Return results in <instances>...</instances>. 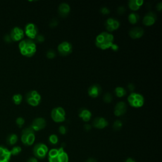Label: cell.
Here are the masks:
<instances>
[{
  "mask_svg": "<svg viewBox=\"0 0 162 162\" xmlns=\"http://www.w3.org/2000/svg\"><path fill=\"white\" fill-rule=\"evenodd\" d=\"M19 48L22 55L28 58L33 57L37 51L36 42L30 39H23L20 41Z\"/></svg>",
  "mask_w": 162,
  "mask_h": 162,
  "instance_id": "6da1fadb",
  "label": "cell"
},
{
  "mask_svg": "<svg viewBox=\"0 0 162 162\" xmlns=\"http://www.w3.org/2000/svg\"><path fill=\"white\" fill-rule=\"evenodd\" d=\"M114 41V37L113 34L109 32H102L99 34L96 37V46L103 50L109 49L111 48Z\"/></svg>",
  "mask_w": 162,
  "mask_h": 162,
  "instance_id": "7a4b0ae2",
  "label": "cell"
},
{
  "mask_svg": "<svg viewBox=\"0 0 162 162\" xmlns=\"http://www.w3.org/2000/svg\"><path fill=\"white\" fill-rule=\"evenodd\" d=\"M35 132L31 127H27L22 132L21 141L25 146H31L35 141Z\"/></svg>",
  "mask_w": 162,
  "mask_h": 162,
  "instance_id": "3957f363",
  "label": "cell"
},
{
  "mask_svg": "<svg viewBox=\"0 0 162 162\" xmlns=\"http://www.w3.org/2000/svg\"><path fill=\"white\" fill-rule=\"evenodd\" d=\"M127 101L129 104L134 107L138 109L144 105V98L142 94L138 92H131L127 98Z\"/></svg>",
  "mask_w": 162,
  "mask_h": 162,
  "instance_id": "277c9868",
  "label": "cell"
},
{
  "mask_svg": "<svg viewBox=\"0 0 162 162\" xmlns=\"http://www.w3.org/2000/svg\"><path fill=\"white\" fill-rule=\"evenodd\" d=\"M25 100L27 103L32 106H38L41 101V96L36 90L29 91L25 95Z\"/></svg>",
  "mask_w": 162,
  "mask_h": 162,
  "instance_id": "5b68a950",
  "label": "cell"
},
{
  "mask_svg": "<svg viewBox=\"0 0 162 162\" xmlns=\"http://www.w3.org/2000/svg\"><path fill=\"white\" fill-rule=\"evenodd\" d=\"M51 118L57 123L63 122L65 120L66 113L62 107L58 106L53 109L51 112Z\"/></svg>",
  "mask_w": 162,
  "mask_h": 162,
  "instance_id": "8992f818",
  "label": "cell"
},
{
  "mask_svg": "<svg viewBox=\"0 0 162 162\" xmlns=\"http://www.w3.org/2000/svg\"><path fill=\"white\" fill-rule=\"evenodd\" d=\"M48 151L47 146L43 143H38L36 144L33 149V153L36 158L43 159Z\"/></svg>",
  "mask_w": 162,
  "mask_h": 162,
  "instance_id": "52a82bcc",
  "label": "cell"
},
{
  "mask_svg": "<svg viewBox=\"0 0 162 162\" xmlns=\"http://www.w3.org/2000/svg\"><path fill=\"white\" fill-rule=\"evenodd\" d=\"M24 33L29 37V39L34 40L38 35V28L33 23H29L25 27Z\"/></svg>",
  "mask_w": 162,
  "mask_h": 162,
  "instance_id": "ba28073f",
  "label": "cell"
},
{
  "mask_svg": "<svg viewBox=\"0 0 162 162\" xmlns=\"http://www.w3.org/2000/svg\"><path fill=\"white\" fill-rule=\"evenodd\" d=\"M24 36V31L20 28H19V27H15V28H13L11 30L10 34V36L11 39V40L15 42L21 41L22 40H23Z\"/></svg>",
  "mask_w": 162,
  "mask_h": 162,
  "instance_id": "9c48e42d",
  "label": "cell"
},
{
  "mask_svg": "<svg viewBox=\"0 0 162 162\" xmlns=\"http://www.w3.org/2000/svg\"><path fill=\"white\" fill-rule=\"evenodd\" d=\"M58 51L60 55L68 56L72 52V45L68 41H63L58 46Z\"/></svg>",
  "mask_w": 162,
  "mask_h": 162,
  "instance_id": "30bf717a",
  "label": "cell"
},
{
  "mask_svg": "<svg viewBox=\"0 0 162 162\" xmlns=\"http://www.w3.org/2000/svg\"><path fill=\"white\" fill-rule=\"evenodd\" d=\"M104 25L106 29L109 31V32H111L118 29L120 27V22L118 20L114 18H109L106 20Z\"/></svg>",
  "mask_w": 162,
  "mask_h": 162,
  "instance_id": "8fae6325",
  "label": "cell"
},
{
  "mask_svg": "<svg viewBox=\"0 0 162 162\" xmlns=\"http://www.w3.org/2000/svg\"><path fill=\"white\" fill-rule=\"evenodd\" d=\"M46 126V121L45 120V119L42 117H38L33 120L32 123L30 127L35 132L45 129Z\"/></svg>",
  "mask_w": 162,
  "mask_h": 162,
  "instance_id": "7c38bea8",
  "label": "cell"
},
{
  "mask_svg": "<svg viewBox=\"0 0 162 162\" xmlns=\"http://www.w3.org/2000/svg\"><path fill=\"white\" fill-rule=\"evenodd\" d=\"M156 15L154 12H148L144 17L143 23L146 26H151L156 22Z\"/></svg>",
  "mask_w": 162,
  "mask_h": 162,
  "instance_id": "4fadbf2b",
  "label": "cell"
},
{
  "mask_svg": "<svg viewBox=\"0 0 162 162\" xmlns=\"http://www.w3.org/2000/svg\"><path fill=\"white\" fill-rule=\"evenodd\" d=\"M127 112V104L125 102L120 101L115 105L114 109V114L117 117L124 115Z\"/></svg>",
  "mask_w": 162,
  "mask_h": 162,
  "instance_id": "5bb4252c",
  "label": "cell"
},
{
  "mask_svg": "<svg viewBox=\"0 0 162 162\" xmlns=\"http://www.w3.org/2000/svg\"><path fill=\"white\" fill-rule=\"evenodd\" d=\"M11 155L7 147L0 146V162H10Z\"/></svg>",
  "mask_w": 162,
  "mask_h": 162,
  "instance_id": "9a60e30c",
  "label": "cell"
},
{
  "mask_svg": "<svg viewBox=\"0 0 162 162\" xmlns=\"http://www.w3.org/2000/svg\"><path fill=\"white\" fill-rule=\"evenodd\" d=\"M101 87L98 84H93L88 89V94L91 98H98L101 93Z\"/></svg>",
  "mask_w": 162,
  "mask_h": 162,
  "instance_id": "2e32d148",
  "label": "cell"
},
{
  "mask_svg": "<svg viewBox=\"0 0 162 162\" xmlns=\"http://www.w3.org/2000/svg\"><path fill=\"white\" fill-rule=\"evenodd\" d=\"M92 126L96 129H103L109 126V122L103 117H96L93 120Z\"/></svg>",
  "mask_w": 162,
  "mask_h": 162,
  "instance_id": "e0dca14e",
  "label": "cell"
},
{
  "mask_svg": "<svg viewBox=\"0 0 162 162\" xmlns=\"http://www.w3.org/2000/svg\"><path fill=\"white\" fill-rule=\"evenodd\" d=\"M129 36L134 39H139L144 35V30L140 27H135L132 28L129 32Z\"/></svg>",
  "mask_w": 162,
  "mask_h": 162,
  "instance_id": "ac0fdd59",
  "label": "cell"
},
{
  "mask_svg": "<svg viewBox=\"0 0 162 162\" xmlns=\"http://www.w3.org/2000/svg\"><path fill=\"white\" fill-rule=\"evenodd\" d=\"M70 11V6L68 3H62L59 5L58 13L62 17H66L69 15Z\"/></svg>",
  "mask_w": 162,
  "mask_h": 162,
  "instance_id": "d6986e66",
  "label": "cell"
},
{
  "mask_svg": "<svg viewBox=\"0 0 162 162\" xmlns=\"http://www.w3.org/2000/svg\"><path fill=\"white\" fill-rule=\"evenodd\" d=\"M144 1L143 0H130L129 2V7L132 11H137L138 10L141 6L143 5Z\"/></svg>",
  "mask_w": 162,
  "mask_h": 162,
  "instance_id": "ffe728a7",
  "label": "cell"
},
{
  "mask_svg": "<svg viewBox=\"0 0 162 162\" xmlns=\"http://www.w3.org/2000/svg\"><path fill=\"white\" fill-rule=\"evenodd\" d=\"M79 116L84 122H87L91 120L92 113L90 110L86 109H82L79 113Z\"/></svg>",
  "mask_w": 162,
  "mask_h": 162,
  "instance_id": "44dd1931",
  "label": "cell"
},
{
  "mask_svg": "<svg viewBox=\"0 0 162 162\" xmlns=\"http://www.w3.org/2000/svg\"><path fill=\"white\" fill-rule=\"evenodd\" d=\"M58 153L60 162H69L68 155L64 151L63 147H61L59 149H58Z\"/></svg>",
  "mask_w": 162,
  "mask_h": 162,
  "instance_id": "7402d4cb",
  "label": "cell"
},
{
  "mask_svg": "<svg viewBox=\"0 0 162 162\" xmlns=\"http://www.w3.org/2000/svg\"><path fill=\"white\" fill-rule=\"evenodd\" d=\"M19 138L15 134H10L6 138V143L10 146L15 145L18 141Z\"/></svg>",
  "mask_w": 162,
  "mask_h": 162,
  "instance_id": "603a6c76",
  "label": "cell"
},
{
  "mask_svg": "<svg viewBox=\"0 0 162 162\" xmlns=\"http://www.w3.org/2000/svg\"><path fill=\"white\" fill-rule=\"evenodd\" d=\"M139 15L138 14L136 13H131L129 14V17H128V20L129 22L131 23V24H136V23H138L139 20Z\"/></svg>",
  "mask_w": 162,
  "mask_h": 162,
  "instance_id": "cb8c5ba5",
  "label": "cell"
},
{
  "mask_svg": "<svg viewBox=\"0 0 162 162\" xmlns=\"http://www.w3.org/2000/svg\"><path fill=\"white\" fill-rule=\"evenodd\" d=\"M115 92L118 98L124 97L126 95V94H127L126 90L124 87H117L115 89Z\"/></svg>",
  "mask_w": 162,
  "mask_h": 162,
  "instance_id": "d4e9b609",
  "label": "cell"
},
{
  "mask_svg": "<svg viewBox=\"0 0 162 162\" xmlns=\"http://www.w3.org/2000/svg\"><path fill=\"white\" fill-rule=\"evenodd\" d=\"M23 100V97L22 96V94H15L12 97V100L15 104L19 105L20 104Z\"/></svg>",
  "mask_w": 162,
  "mask_h": 162,
  "instance_id": "484cf974",
  "label": "cell"
},
{
  "mask_svg": "<svg viewBox=\"0 0 162 162\" xmlns=\"http://www.w3.org/2000/svg\"><path fill=\"white\" fill-rule=\"evenodd\" d=\"M10 151L11 156H17L21 153L22 148L19 146H15L11 148V150H10Z\"/></svg>",
  "mask_w": 162,
  "mask_h": 162,
  "instance_id": "4316f807",
  "label": "cell"
},
{
  "mask_svg": "<svg viewBox=\"0 0 162 162\" xmlns=\"http://www.w3.org/2000/svg\"><path fill=\"white\" fill-rule=\"evenodd\" d=\"M122 125L123 124L121 120H117L114 122L113 125V129L116 131L120 130L122 129Z\"/></svg>",
  "mask_w": 162,
  "mask_h": 162,
  "instance_id": "83f0119b",
  "label": "cell"
},
{
  "mask_svg": "<svg viewBox=\"0 0 162 162\" xmlns=\"http://www.w3.org/2000/svg\"><path fill=\"white\" fill-rule=\"evenodd\" d=\"M49 142L53 144V145H55V144H57L58 142V136H57L56 134H51L49 136Z\"/></svg>",
  "mask_w": 162,
  "mask_h": 162,
  "instance_id": "f1b7e54d",
  "label": "cell"
},
{
  "mask_svg": "<svg viewBox=\"0 0 162 162\" xmlns=\"http://www.w3.org/2000/svg\"><path fill=\"white\" fill-rule=\"evenodd\" d=\"M112 96L111 95V94L109 92L106 93L104 96H103V101L106 103H110L112 101Z\"/></svg>",
  "mask_w": 162,
  "mask_h": 162,
  "instance_id": "f546056e",
  "label": "cell"
},
{
  "mask_svg": "<svg viewBox=\"0 0 162 162\" xmlns=\"http://www.w3.org/2000/svg\"><path fill=\"white\" fill-rule=\"evenodd\" d=\"M56 57L55 51L53 49H49L46 52V57L49 59H53Z\"/></svg>",
  "mask_w": 162,
  "mask_h": 162,
  "instance_id": "4dcf8cb0",
  "label": "cell"
},
{
  "mask_svg": "<svg viewBox=\"0 0 162 162\" xmlns=\"http://www.w3.org/2000/svg\"><path fill=\"white\" fill-rule=\"evenodd\" d=\"M16 124L20 128H21L25 124L24 118L23 117H19L17 118V119H16Z\"/></svg>",
  "mask_w": 162,
  "mask_h": 162,
  "instance_id": "1f68e13d",
  "label": "cell"
},
{
  "mask_svg": "<svg viewBox=\"0 0 162 162\" xmlns=\"http://www.w3.org/2000/svg\"><path fill=\"white\" fill-rule=\"evenodd\" d=\"M45 36L42 34H38L36 37L35 38V40L36 41L37 43H43L45 41Z\"/></svg>",
  "mask_w": 162,
  "mask_h": 162,
  "instance_id": "d6a6232c",
  "label": "cell"
},
{
  "mask_svg": "<svg viewBox=\"0 0 162 162\" xmlns=\"http://www.w3.org/2000/svg\"><path fill=\"white\" fill-rule=\"evenodd\" d=\"M100 12L102 13L103 15H109L110 13V10L106 8V7H103L100 10Z\"/></svg>",
  "mask_w": 162,
  "mask_h": 162,
  "instance_id": "836d02e7",
  "label": "cell"
},
{
  "mask_svg": "<svg viewBox=\"0 0 162 162\" xmlns=\"http://www.w3.org/2000/svg\"><path fill=\"white\" fill-rule=\"evenodd\" d=\"M58 20L57 19H53L52 20H51L50 23H49V27L51 28H55V27H57L58 25Z\"/></svg>",
  "mask_w": 162,
  "mask_h": 162,
  "instance_id": "e575fe53",
  "label": "cell"
},
{
  "mask_svg": "<svg viewBox=\"0 0 162 162\" xmlns=\"http://www.w3.org/2000/svg\"><path fill=\"white\" fill-rule=\"evenodd\" d=\"M58 131H59L60 134H61L62 135H65V134H66L67 130H66V128L64 126H60V127L58 129Z\"/></svg>",
  "mask_w": 162,
  "mask_h": 162,
  "instance_id": "d590c367",
  "label": "cell"
},
{
  "mask_svg": "<svg viewBox=\"0 0 162 162\" xmlns=\"http://www.w3.org/2000/svg\"><path fill=\"white\" fill-rule=\"evenodd\" d=\"M125 11H126V8H125V7L123 6L118 7V9H117V13H118V14H120V15L124 14V13H125Z\"/></svg>",
  "mask_w": 162,
  "mask_h": 162,
  "instance_id": "8d00e7d4",
  "label": "cell"
},
{
  "mask_svg": "<svg viewBox=\"0 0 162 162\" xmlns=\"http://www.w3.org/2000/svg\"><path fill=\"white\" fill-rule=\"evenodd\" d=\"M48 159H49V162H60V160H59V157H58V154L57 156H56L55 157L48 158Z\"/></svg>",
  "mask_w": 162,
  "mask_h": 162,
  "instance_id": "74e56055",
  "label": "cell"
},
{
  "mask_svg": "<svg viewBox=\"0 0 162 162\" xmlns=\"http://www.w3.org/2000/svg\"><path fill=\"white\" fill-rule=\"evenodd\" d=\"M4 40H5V41L6 43H11L12 41L11 39V37L10 36V34L5 35V37H4Z\"/></svg>",
  "mask_w": 162,
  "mask_h": 162,
  "instance_id": "f35d334b",
  "label": "cell"
},
{
  "mask_svg": "<svg viewBox=\"0 0 162 162\" xmlns=\"http://www.w3.org/2000/svg\"><path fill=\"white\" fill-rule=\"evenodd\" d=\"M110 48H111L113 51H117L118 50V49H119L118 46L117 45L115 44V43H113V44L112 45V46H111Z\"/></svg>",
  "mask_w": 162,
  "mask_h": 162,
  "instance_id": "ab89813d",
  "label": "cell"
},
{
  "mask_svg": "<svg viewBox=\"0 0 162 162\" xmlns=\"http://www.w3.org/2000/svg\"><path fill=\"white\" fill-rule=\"evenodd\" d=\"M127 87H128V89H129V91H130L132 92L134 91V90L135 89V86H134V85L133 84H132V83L129 84Z\"/></svg>",
  "mask_w": 162,
  "mask_h": 162,
  "instance_id": "60d3db41",
  "label": "cell"
},
{
  "mask_svg": "<svg viewBox=\"0 0 162 162\" xmlns=\"http://www.w3.org/2000/svg\"><path fill=\"white\" fill-rule=\"evenodd\" d=\"M28 162H38V160H37L36 158L32 157V158H30L28 160Z\"/></svg>",
  "mask_w": 162,
  "mask_h": 162,
  "instance_id": "b9f144b4",
  "label": "cell"
},
{
  "mask_svg": "<svg viewBox=\"0 0 162 162\" xmlns=\"http://www.w3.org/2000/svg\"><path fill=\"white\" fill-rule=\"evenodd\" d=\"M84 129L86 131H89L91 129V126L89 124H86L84 126Z\"/></svg>",
  "mask_w": 162,
  "mask_h": 162,
  "instance_id": "7bdbcfd3",
  "label": "cell"
},
{
  "mask_svg": "<svg viewBox=\"0 0 162 162\" xmlns=\"http://www.w3.org/2000/svg\"><path fill=\"white\" fill-rule=\"evenodd\" d=\"M161 8H162V3H159L157 4L156 5V9L158 10V11H160L161 10Z\"/></svg>",
  "mask_w": 162,
  "mask_h": 162,
  "instance_id": "ee69618b",
  "label": "cell"
},
{
  "mask_svg": "<svg viewBox=\"0 0 162 162\" xmlns=\"http://www.w3.org/2000/svg\"><path fill=\"white\" fill-rule=\"evenodd\" d=\"M86 162H97V160L95 158H89Z\"/></svg>",
  "mask_w": 162,
  "mask_h": 162,
  "instance_id": "f6af8a7d",
  "label": "cell"
},
{
  "mask_svg": "<svg viewBox=\"0 0 162 162\" xmlns=\"http://www.w3.org/2000/svg\"><path fill=\"white\" fill-rule=\"evenodd\" d=\"M125 162H136V161L134 160L132 158H129L127 159V160H126V161Z\"/></svg>",
  "mask_w": 162,
  "mask_h": 162,
  "instance_id": "bcb514c9",
  "label": "cell"
}]
</instances>
